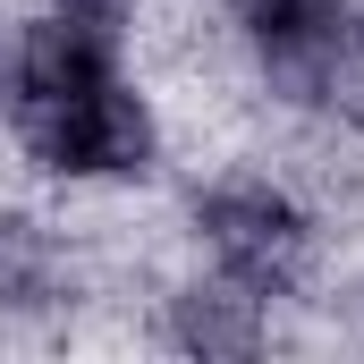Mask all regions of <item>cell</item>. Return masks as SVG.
<instances>
[{"mask_svg":"<svg viewBox=\"0 0 364 364\" xmlns=\"http://www.w3.org/2000/svg\"><path fill=\"white\" fill-rule=\"evenodd\" d=\"M9 127H17L26 161L51 170V178H144L161 161L153 102L127 77H102V85L68 93V102H17Z\"/></svg>","mask_w":364,"mask_h":364,"instance_id":"obj_1","label":"cell"},{"mask_svg":"<svg viewBox=\"0 0 364 364\" xmlns=\"http://www.w3.org/2000/svg\"><path fill=\"white\" fill-rule=\"evenodd\" d=\"M229 26L255 43L263 93L288 110H331L356 77V9L348 0H220Z\"/></svg>","mask_w":364,"mask_h":364,"instance_id":"obj_2","label":"cell"},{"mask_svg":"<svg viewBox=\"0 0 364 364\" xmlns=\"http://www.w3.org/2000/svg\"><path fill=\"white\" fill-rule=\"evenodd\" d=\"M195 229H203V246H212V263L237 279H255L263 296H288L296 279H305V246H314V229H305V212L263 178H229L212 186V195H195Z\"/></svg>","mask_w":364,"mask_h":364,"instance_id":"obj_3","label":"cell"},{"mask_svg":"<svg viewBox=\"0 0 364 364\" xmlns=\"http://www.w3.org/2000/svg\"><path fill=\"white\" fill-rule=\"evenodd\" d=\"M263 339H272V296L255 279L220 272V263L170 296V348H186L203 364H237V356H255Z\"/></svg>","mask_w":364,"mask_h":364,"instance_id":"obj_4","label":"cell"},{"mask_svg":"<svg viewBox=\"0 0 364 364\" xmlns=\"http://www.w3.org/2000/svg\"><path fill=\"white\" fill-rule=\"evenodd\" d=\"M119 77V34L77 17H26V102H68V93Z\"/></svg>","mask_w":364,"mask_h":364,"instance_id":"obj_5","label":"cell"},{"mask_svg":"<svg viewBox=\"0 0 364 364\" xmlns=\"http://www.w3.org/2000/svg\"><path fill=\"white\" fill-rule=\"evenodd\" d=\"M60 288H68L60 237L34 212H0V314H43L60 305Z\"/></svg>","mask_w":364,"mask_h":364,"instance_id":"obj_6","label":"cell"},{"mask_svg":"<svg viewBox=\"0 0 364 364\" xmlns=\"http://www.w3.org/2000/svg\"><path fill=\"white\" fill-rule=\"evenodd\" d=\"M26 102V17L0 9V119H17Z\"/></svg>","mask_w":364,"mask_h":364,"instance_id":"obj_7","label":"cell"},{"mask_svg":"<svg viewBox=\"0 0 364 364\" xmlns=\"http://www.w3.org/2000/svg\"><path fill=\"white\" fill-rule=\"evenodd\" d=\"M60 17H77V26H102V34H127V17L144 9V0H51Z\"/></svg>","mask_w":364,"mask_h":364,"instance_id":"obj_8","label":"cell"}]
</instances>
